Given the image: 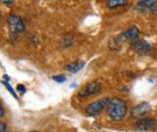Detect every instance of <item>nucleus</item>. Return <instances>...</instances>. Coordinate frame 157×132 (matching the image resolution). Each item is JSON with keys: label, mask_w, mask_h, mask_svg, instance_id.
Listing matches in <instances>:
<instances>
[{"label": "nucleus", "mask_w": 157, "mask_h": 132, "mask_svg": "<svg viewBox=\"0 0 157 132\" xmlns=\"http://www.w3.org/2000/svg\"><path fill=\"white\" fill-rule=\"evenodd\" d=\"M127 104L121 98H113L108 103L106 112L108 116L114 121L122 120L127 115Z\"/></svg>", "instance_id": "nucleus-1"}, {"label": "nucleus", "mask_w": 157, "mask_h": 132, "mask_svg": "<svg viewBox=\"0 0 157 132\" xmlns=\"http://www.w3.org/2000/svg\"><path fill=\"white\" fill-rule=\"evenodd\" d=\"M7 24L10 32L12 34H15V35L22 33L25 31V24L23 20L16 14L9 15L7 18Z\"/></svg>", "instance_id": "nucleus-2"}, {"label": "nucleus", "mask_w": 157, "mask_h": 132, "mask_svg": "<svg viewBox=\"0 0 157 132\" xmlns=\"http://www.w3.org/2000/svg\"><path fill=\"white\" fill-rule=\"evenodd\" d=\"M110 102L109 98H101V99L97 100L95 102H92L90 103V105L86 107V112L88 116H95L97 115H99L101 111L104 109V108L107 107L108 103Z\"/></svg>", "instance_id": "nucleus-3"}, {"label": "nucleus", "mask_w": 157, "mask_h": 132, "mask_svg": "<svg viewBox=\"0 0 157 132\" xmlns=\"http://www.w3.org/2000/svg\"><path fill=\"white\" fill-rule=\"evenodd\" d=\"M101 89V85L98 81H91L88 82L86 85L83 86L80 92L78 93V96L81 98H87L92 95L97 94Z\"/></svg>", "instance_id": "nucleus-4"}, {"label": "nucleus", "mask_w": 157, "mask_h": 132, "mask_svg": "<svg viewBox=\"0 0 157 132\" xmlns=\"http://www.w3.org/2000/svg\"><path fill=\"white\" fill-rule=\"evenodd\" d=\"M157 122L151 117H144L140 119L136 122V127L140 131H152L156 128Z\"/></svg>", "instance_id": "nucleus-5"}, {"label": "nucleus", "mask_w": 157, "mask_h": 132, "mask_svg": "<svg viewBox=\"0 0 157 132\" xmlns=\"http://www.w3.org/2000/svg\"><path fill=\"white\" fill-rule=\"evenodd\" d=\"M149 111H150L149 104L146 102H144V103H140V104L136 105V107L132 108L131 115L132 117H141L144 115H146L147 112H149Z\"/></svg>", "instance_id": "nucleus-6"}, {"label": "nucleus", "mask_w": 157, "mask_h": 132, "mask_svg": "<svg viewBox=\"0 0 157 132\" xmlns=\"http://www.w3.org/2000/svg\"><path fill=\"white\" fill-rule=\"evenodd\" d=\"M132 48L141 55L148 54L151 51V45L144 40H136L132 43Z\"/></svg>", "instance_id": "nucleus-7"}, {"label": "nucleus", "mask_w": 157, "mask_h": 132, "mask_svg": "<svg viewBox=\"0 0 157 132\" xmlns=\"http://www.w3.org/2000/svg\"><path fill=\"white\" fill-rule=\"evenodd\" d=\"M121 35L124 39H127V40L136 41L140 36V31L136 27H132L129 29H127L125 32H123Z\"/></svg>", "instance_id": "nucleus-8"}, {"label": "nucleus", "mask_w": 157, "mask_h": 132, "mask_svg": "<svg viewBox=\"0 0 157 132\" xmlns=\"http://www.w3.org/2000/svg\"><path fill=\"white\" fill-rule=\"evenodd\" d=\"M139 6L150 12L157 11V0H140Z\"/></svg>", "instance_id": "nucleus-9"}, {"label": "nucleus", "mask_w": 157, "mask_h": 132, "mask_svg": "<svg viewBox=\"0 0 157 132\" xmlns=\"http://www.w3.org/2000/svg\"><path fill=\"white\" fill-rule=\"evenodd\" d=\"M85 64L86 63L83 61H76V62L70 63L66 66V71L71 73H76L78 72H80L82 68L85 67Z\"/></svg>", "instance_id": "nucleus-10"}, {"label": "nucleus", "mask_w": 157, "mask_h": 132, "mask_svg": "<svg viewBox=\"0 0 157 132\" xmlns=\"http://www.w3.org/2000/svg\"><path fill=\"white\" fill-rule=\"evenodd\" d=\"M128 0H107L106 6L109 9H115L118 7H123L127 5Z\"/></svg>", "instance_id": "nucleus-11"}, {"label": "nucleus", "mask_w": 157, "mask_h": 132, "mask_svg": "<svg viewBox=\"0 0 157 132\" xmlns=\"http://www.w3.org/2000/svg\"><path fill=\"white\" fill-rule=\"evenodd\" d=\"M52 78H53V80H55L56 82H59V83H62V82H65L66 81V76L63 75H54Z\"/></svg>", "instance_id": "nucleus-12"}, {"label": "nucleus", "mask_w": 157, "mask_h": 132, "mask_svg": "<svg viewBox=\"0 0 157 132\" xmlns=\"http://www.w3.org/2000/svg\"><path fill=\"white\" fill-rule=\"evenodd\" d=\"M3 83H4V85L6 86V88H7V89L9 90V92L11 93V94H12V95H13V96H14L15 98H16V99H18V96L16 95V93L14 92V89H13V88L11 87V85H10L8 82H5V81H3Z\"/></svg>", "instance_id": "nucleus-13"}, {"label": "nucleus", "mask_w": 157, "mask_h": 132, "mask_svg": "<svg viewBox=\"0 0 157 132\" xmlns=\"http://www.w3.org/2000/svg\"><path fill=\"white\" fill-rule=\"evenodd\" d=\"M0 132H6V124L5 122H0Z\"/></svg>", "instance_id": "nucleus-14"}, {"label": "nucleus", "mask_w": 157, "mask_h": 132, "mask_svg": "<svg viewBox=\"0 0 157 132\" xmlns=\"http://www.w3.org/2000/svg\"><path fill=\"white\" fill-rule=\"evenodd\" d=\"M17 90H18L20 93H25V91H26V88H25L24 85L20 84V85H18V87H17Z\"/></svg>", "instance_id": "nucleus-15"}, {"label": "nucleus", "mask_w": 157, "mask_h": 132, "mask_svg": "<svg viewBox=\"0 0 157 132\" xmlns=\"http://www.w3.org/2000/svg\"><path fill=\"white\" fill-rule=\"evenodd\" d=\"M14 1L15 0H1V2L5 5H12L14 4Z\"/></svg>", "instance_id": "nucleus-16"}, {"label": "nucleus", "mask_w": 157, "mask_h": 132, "mask_svg": "<svg viewBox=\"0 0 157 132\" xmlns=\"http://www.w3.org/2000/svg\"><path fill=\"white\" fill-rule=\"evenodd\" d=\"M0 111H1V114H0V116H4V109H3V107L0 108Z\"/></svg>", "instance_id": "nucleus-17"}]
</instances>
